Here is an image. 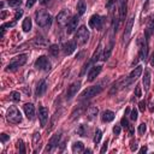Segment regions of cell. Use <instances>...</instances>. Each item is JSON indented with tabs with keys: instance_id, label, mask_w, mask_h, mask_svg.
Listing matches in <instances>:
<instances>
[{
	"instance_id": "6da1fadb",
	"label": "cell",
	"mask_w": 154,
	"mask_h": 154,
	"mask_svg": "<svg viewBox=\"0 0 154 154\" xmlns=\"http://www.w3.org/2000/svg\"><path fill=\"white\" fill-rule=\"evenodd\" d=\"M35 18H36L37 25H40V27H42V28L43 27H48V25H51V23H52V17H51V15L45 10L36 11Z\"/></svg>"
},
{
	"instance_id": "7a4b0ae2",
	"label": "cell",
	"mask_w": 154,
	"mask_h": 154,
	"mask_svg": "<svg viewBox=\"0 0 154 154\" xmlns=\"http://www.w3.org/2000/svg\"><path fill=\"white\" fill-rule=\"evenodd\" d=\"M25 63H27V54H19V56L15 57L14 59L11 60V63L9 64L7 68H6V71H14L17 68L24 65Z\"/></svg>"
},
{
	"instance_id": "3957f363",
	"label": "cell",
	"mask_w": 154,
	"mask_h": 154,
	"mask_svg": "<svg viewBox=\"0 0 154 154\" xmlns=\"http://www.w3.org/2000/svg\"><path fill=\"white\" fill-rule=\"evenodd\" d=\"M89 38V31L86 27H80L75 35V42L77 45H84Z\"/></svg>"
},
{
	"instance_id": "277c9868",
	"label": "cell",
	"mask_w": 154,
	"mask_h": 154,
	"mask_svg": "<svg viewBox=\"0 0 154 154\" xmlns=\"http://www.w3.org/2000/svg\"><path fill=\"white\" fill-rule=\"evenodd\" d=\"M7 120L15 124H18L22 122V114L16 106H11L7 110Z\"/></svg>"
},
{
	"instance_id": "5b68a950",
	"label": "cell",
	"mask_w": 154,
	"mask_h": 154,
	"mask_svg": "<svg viewBox=\"0 0 154 154\" xmlns=\"http://www.w3.org/2000/svg\"><path fill=\"white\" fill-rule=\"evenodd\" d=\"M101 91H102V87H101L100 84H98V86H93V87H89V88L86 89L84 92H82V94H81L80 98H81L82 100L91 99V98L95 96L96 94H99Z\"/></svg>"
},
{
	"instance_id": "8992f818",
	"label": "cell",
	"mask_w": 154,
	"mask_h": 154,
	"mask_svg": "<svg viewBox=\"0 0 154 154\" xmlns=\"http://www.w3.org/2000/svg\"><path fill=\"white\" fill-rule=\"evenodd\" d=\"M70 19H71V14H70L69 10L60 11L57 16V23L60 25V27H65V25H68Z\"/></svg>"
},
{
	"instance_id": "52a82bcc",
	"label": "cell",
	"mask_w": 154,
	"mask_h": 154,
	"mask_svg": "<svg viewBox=\"0 0 154 154\" xmlns=\"http://www.w3.org/2000/svg\"><path fill=\"white\" fill-rule=\"evenodd\" d=\"M35 68L38 69V70H43V71H48L51 69V63L48 60L47 57L45 56H41V57H38L35 61Z\"/></svg>"
},
{
	"instance_id": "ba28073f",
	"label": "cell",
	"mask_w": 154,
	"mask_h": 154,
	"mask_svg": "<svg viewBox=\"0 0 154 154\" xmlns=\"http://www.w3.org/2000/svg\"><path fill=\"white\" fill-rule=\"evenodd\" d=\"M80 87H81V82H80V81L73 82V83L68 88V92H66V99H68V100H71V99L77 94V92H78Z\"/></svg>"
},
{
	"instance_id": "9c48e42d",
	"label": "cell",
	"mask_w": 154,
	"mask_h": 154,
	"mask_svg": "<svg viewBox=\"0 0 154 154\" xmlns=\"http://www.w3.org/2000/svg\"><path fill=\"white\" fill-rule=\"evenodd\" d=\"M102 19L100 16L98 15H94L91 17V19H89V27L93 28V29H100L101 25H102Z\"/></svg>"
},
{
	"instance_id": "30bf717a",
	"label": "cell",
	"mask_w": 154,
	"mask_h": 154,
	"mask_svg": "<svg viewBox=\"0 0 154 154\" xmlns=\"http://www.w3.org/2000/svg\"><path fill=\"white\" fill-rule=\"evenodd\" d=\"M78 22H80V17H78V16L71 17L70 22H69L68 25H66V33H68V34L73 33V31L77 29V24H78Z\"/></svg>"
},
{
	"instance_id": "8fae6325",
	"label": "cell",
	"mask_w": 154,
	"mask_h": 154,
	"mask_svg": "<svg viewBox=\"0 0 154 154\" xmlns=\"http://www.w3.org/2000/svg\"><path fill=\"white\" fill-rule=\"evenodd\" d=\"M118 9H119L120 21H124L126 15V9H128V0H118Z\"/></svg>"
},
{
	"instance_id": "7c38bea8",
	"label": "cell",
	"mask_w": 154,
	"mask_h": 154,
	"mask_svg": "<svg viewBox=\"0 0 154 154\" xmlns=\"http://www.w3.org/2000/svg\"><path fill=\"white\" fill-rule=\"evenodd\" d=\"M138 45H140V58L145 60L147 58V51H148L147 42L143 38H138Z\"/></svg>"
},
{
	"instance_id": "4fadbf2b",
	"label": "cell",
	"mask_w": 154,
	"mask_h": 154,
	"mask_svg": "<svg viewBox=\"0 0 154 154\" xmlns=\"http://www.w3.org/2000/svg\"><path fill=\"white\" fill-rule=\"evenodd\" d=\"M38 119L41 122V126H45V124L48 119V110L45 106H41L38 108Z\"/></svg>"
},
{
	"instance_id": "5bb4252c",
	"label": "cell",
	"mask_w": 154,
	"mask_h": 154,
	"mask_svg": "<svg viewBox=\"0 0 154 154\" xmlns=\"http://www.w3.org/2000/svg\"><path fill=\"white\" fill-rule=\"evenodd\" d=\"M134 19H135V17L131 16L126 22V27H125V31H124V41H128V38H129V36H130L133 25H134Z\"/></svg>"
},
{
	"instance_id": "9a60e30c",
	"label": "cell",
	"mask_w": 154,
	"mask_h": 154,
	"mask_svg": "<svg viewBox=\"0 0 154 154\" xmlns=\"http://www.w3.org/2000/svg\"><path fill=\"white\" fill-rule=\"evenodd\" d=\"M59 140H60V134H56L52 136V138L49 140V142H48V146L46 148V152H51L54 147L58 146V142H59Z\"/></svg>"
},
{
	"instance_id": "2e32d148",
	"label": "cell",
	"mask_w": 154,
	"mask_h": 154,
	"mask_svg": "<svg viewBox=\"0 0 154 154\" xmlns=\"http://www.w3.org/2000/svg\"><path fill=\"white\" fill-rule=\"evenodd\" d=\"M101 70H102L101 65H94L91 69V71H89V73H88V81H94L95 77L101 72Z\"/></svg>"
},
{
	"instance_id": "e0dca14e",
	"label": "cell",
	"mask_w": 154,
	"mask_h": 154,
	"mask_svg": "<svg viewBox=\"0 0 154 154\" xmlns=\"http://www.w3.org/2000/svg\"><path fill=\"white\" fill-rule=\"evenodd\" d=\"M75 49H76V42L69 41V42H66V43L63 45V51H64V53L68 54V56L71 54V53H73Z\"/></svg>"
},
{
	"instance_id": "ac0fdd59",
	"label": "cell",
	"mask_w": 154,
	"mask_h": 154,
	"mask_svg": "<svg viewBox=\"0 0 154 154\" xmlns=\"http://www.w3.org/2000/svg\"><path fill=\"white\" fill-rule=\"evenodd\" d=\"M24 112L25 116L28 117V119H33L34 116H35V107L33 104H25L24 105Z\"/></svg>"
},
{
	"instance_id": "d6986e66",
	"label": "cell",
	"mask_w": 154,
	"mask_h": 154,
	"mask_svg": "<svg viewBox=\"0 0 154 154\" xmlns=\"http://www.w3.org/2000/svg\"><path fill=\"white\" fill-rule=\"evenodd\" d=\"M46 91H47V83H46V81H41L40 83L37 84V87H36L35 94H36V96H41V95L45 94Z\"/></svg>"
},
{
	"instance_id": "ffe728a7",
	"label": "cell",
	"mask_w": 154,
	"mask_h": 154,
	"mask_svg": "<svg viewBox=\"0 0 154 154\" xmlns=\"http://www.w3.org/2000/svg\"><path fill=\"white\" fill-rule=\"evenodd\" d=\"M141 73H142V66H136V68L131 71L130 76H129V80H130V81H135V80H137L138 77L141 76Z\"/></svg>"
},
{
	"instance_id": "44dd1931",
	"label": "cell",
	"mask_w": 154,
	"mask_h": 154,
	"mask_svg": "<svg viewBox=\"0 0 154 154\" xmlns=\"http://www.w3.org/2000/svg\"><path fill=\"white\" fill-rule=\"evenodd\" d=\"M142 83L145 86V91H148L149 86H150V71L148 69L145 71V76H143V78H142Z\"/></svg>"
},
{
	"instance_id": "7402d4cb",
	"label": "cell",
	"mask_w": 154,
	"mask_h": 154,
	"mask_svg": "<svg viewBox=\"0 0 154 154\" xmlns=\"http://www.w3.org/2000/svg\"><path fill=\"white\" fill-rule=\"evenodd\" d=\"M101 119H102V122H106V123L112 122V120L114 119V113H113L112 111L106 110L104 113H102V116H101Z\"/></svg>"
},
{
	"instance_id": "603a6c76",
	"label": "cell",
	"mask_w": 154,
	"mask_h": 154,
	"mask_svg": "<svg viewBox=\"0 0 154 154\" xmlns=\"http://www.w3.org/2000/svg\"><path fill=\"white\" fill-rule=\"evenodd\" d=\"M98 112H99L98 107H94V106L89 107V108L87 110V118H88V119H91V120H92V119H94V118L96 117Z\"/></svg>"
},
{
	"instance_id": "cb8c5ba5",
	"label": "cell",
	"mask_w": 154,
	"mask_h": 154,
	"mask_svg": "<svg viewBox=\"0 0 154 154\" xmlns=\"http://www.w3.org/2000/svg\"><path fill=\"white\" fill-rule=\"evenodd\" d=\"M87 10V4L84 0H78V3H77V12H78V15H83Z\"/></svg>"
},
{
	"instance_id": "d4e9b609",
	"label": "cell",
	"mask_w": 154,
	"mask_h": 154,
	"mask_svg": "<svg viewBox=\"0 0 154 154\" xmlns=\"http://www.w3.org/2000/svg\"><path fill=\"white\" fill-rule=\"evenodd\" d=\"M22 28H23V30H24L25 33H28V31L31 30V19H30V17H27V18L23 21Z\"/></svg>"
},
{
	"instance_id": "484cf974",
	"label": "cell",
	"mask_w": 154,
	"mask_h": 154,
	"mask_svg": "<svg viewBox=\"0 0 154 154\" xmlns=\"http://www.w3.org/2000/svg\"><path fill=\"white\" fill-rule=\"evenodd\" d=\"M83 149H84V146H83L82 142H75L72 145V152L73 153H81V152H83Z\"/></svg>"
},
{
	"instance_id": "4316f807",
	"label": "cell",
	"mask_w": 154,
	"mask_h": 154,
	"mask_svg": "<svg viewBox=\"0 0 154 154\" xmlns=\"http://www.w3.org/2000/svg\"><path fill=\"white\" fill-rule=\"evenodd\" d=\"M48 52H49L51 56L58 57V53H59V47H58V45H52V46H49Z\"/></svg>"
},
{
	"instance_id": "83f0119b",
	"label": "cell",
	"mask_w": 154,
	"mask_h": 154,
	"mask_svg": "<svg viewBox=\"0 0 154 154\" xmlns=\"http://www.w3.org/2000/svg\"><path fill=\"white\" fill-rule=\"evenodd\" d=\"M112 47H113V43H111V45L105 49L104 56H102V59H104V60H107V59L110 58V56H111V53H112Z\"/></svg>"
},
{
	"instance_id": "f1b7e54d",
	"label": "cell",
	"mask_w": 154,
	"mask_h": 154,
	"mask_svg": "<svg viewBox=\"0 0 154 154\" xmlns=\"http://www.w3.org/2000/svg\"><path fill=\"white\" fill-rule=\"evenodd\" d=\"M101 136H102V133H101V130L96 129V131H95V136H94V143H95V145H98V143L100 142Z\"/></svg>"
},
{
	"instance_id": "f546056e",
	"label": "cell",
	"mask_w": 154,
	"mask_h": 154,
	"mask_svg": "<svg viewBox=\"0 0 154 154\" xmlns=\"http://www.w3.org/2000/svg\"><path fill=\"white\" fill-rule=\"evenodd\" d=\"M10 99H11L12 101H19V100H21V94H19L18 92H12V93L10 94Z\"/></svg>"
},
{
	"instance_id": "4dcf8cb0",
	"label": "cell",
	"mask_w": 154,
	"mask_h": 154,
	"mask_svg": "<svg viewBox=\"0 0 154 154\" xmlns=\"http://www.w3.org/2000/svg\"><path fill=\"white\" fill-rule=\"evenodd\" d=\"M7 3H9V5L11 7H17V6H19L22 4V0H9Z\"/></svg>"
},
{
	"instance_id": "1f68e13d",
	"label": "cell",
	"mask_w": 154,
	"mask_h": 154,
	"mask_svg": "<svg viewBox=\"0 0 154 154\" xmlns=\"http://www.w3.org/2000/svg\"><path fill=\"white\" fill-rule=\"evenodd\" d=\"M148 108L150 112H154V100H153V96H149L148 99Z\"/></svg>"
},
{
	"instance_id": "d6a6232c",
	"label": "cell",
	"mask_w": 154,
	"mask_h": 154,
	"mask_svg": "<svg viewBox=\"0 0 154 154\" xmlns=\"http://www.w3.org/2000/svg\"><path fill=\"white\" fill-rule=\"evenodd\" d=\"M146 130H147V126H146V124H145V123L140 124V126H138V133H140L141 135H143V134L146 133Z\"/></svg>"
},
{
	"instance_id": "836d02e7",
	"label": "cell",
	"mask_w": 154,
	"mask_h": 154,
	"mask_svg": "<svg viewBox=\"0 0 154 154\" xmlns=\"http://www.w3.org/2000/svg\"><path fill=\"white\" fill-rule=\"evenodd\" d=\"M17 148L21 150V153H25V149H24V145H23V141L19 140L17 142Z\"/></svg>"
},
{
	"instance_id": "e575fe53",
	"label": "cell",
	"mask_w": 154,
	"mask_h": 154,
	"mask_svg": "<svg viewBox=\"0 0 154 154\" xmlns=\"http://www.w3.org/2000/svg\"><path fill=\"white\" fill-rule=\"evenodd\" d=\"M130 119H131V120H136V119H137V110H136V108L131 110V113H130Z\"/></svg>"
},
{
	"instance_id": "d590c367",
	"label": "cell",
	"mask_w": 154,
	"mask_h": 154,
	"mask_svg": "<svg viewBox=\"0 0 154 154\" xmlns=\"http://www.w3.org/2000/svg\"><path fill=\"white\" fill-rule=\"evenodd\" d=\"M135 95H136V98H141V95H142V92H141V87H140V86H136Z\"/></svg>"
},
{
	"instance_id": "8d00e7d4",
	"label": "cell",
	"mask_w": 154,
	"mask_h": 154,
	"mask_svg": "<svg viewBox=\"0 0 154 154\" xmlns=\"http://www.w3.org/2000/svg\"><path fill=\"white\" fill-rule=\"evenodd\" d=\"M22 16H23V10H17L15 15V19H19Z\"/></svg>"
},
{
	"instance_id": "74e56055",
	"label": "cell",
	"mask_w": 154,
	"mask_h": 154,
	"mask_svg": "<svg viewBox=\"0 0 154 154\" xmlns=\"http://www.w3.org/2000/svg\"><path fill=\"white\" fill-rule=\"evenodd\" d=\"M113 134H114V135H119V134H120V126H119V125H116V126L113 128Z\"/></svg>"
},
{
	"instance_id": "f35d334b",
	"label": "cell",
	"mask_w": 154,
	"mask_h": 154,
	"mask_svg": "<svg viewBox=\"0 0 154 154\" xmlns=\"http://www.w3.org/2000/svg\"><path fill=\"white\" fill-rule=\"evenodd\" d=\"M138 107H140V111H141V112H145V108H146V104H145V101H141L140 104H138Z\"/></svg>"
},
{
	"instance_id": "ab89813d",
	"label": "cell",
	"mask_w": 154,
	"mask_h": 154,
	"mask_svg": "<svg viewBox=\"0 0 154 154\" xmlns=\"http://www.w3.org/2000/svg\"><path fill=\"white\" fill-rule=\"evenodd\" d=\"M77 134H78L80 136H83V135H84V128H83V125H81L78 129H77Z\"/></svg>"
},
{
	"instance_id": "60d3db41",
	"label": "cell",
	"mask_w": 154,
	"mask_h": 154,
	"mask_svg": "<svg viewBox=\"0 0 154 154\" xmlns=\"http://www.w3.org/2000/svg\"><path fill=\"white\" fill-rule=\"evenodd\" d=\"M120 123H122V125H123L124 128H129V123H128V119H126L125 117L122 118V122H120Z\"/></svg>"
},
{
	"instance_id": "b9f144b4",
	"label": "cell",
	"mask_w": 154,
	"mask_h": 154,
	"mask_svg": "<svg viewBox=\"0 0 154 154\" xmlns=\"http://www.w3.org/2000/svg\"><path fill=\"white\" fill-rule=\"evenodd\" d=\"M36 1H37V0H28V1H27V7H31Z\"/></svg>"
},
{
	"instance_id": "7bdbcfd3",
	"label": "cell",
	"mask_w": 154,
	"mask_h": 154,
	"mask_svg": "<svg viewBox=\"0 0 154 154\" xmlns=\"http://www.w3.org/2000/svg\"><path fill=\"white\" fill-rule=\"evenodd\" d=\"M107 143H108V142H107V141H106V142L104 143V146H102V148H101V150H100V153H105V152L107 150Z\"/></svg>"
},
{
	"instance_id": "ee69618b",
	"label": "cell",
	"mask_w": 154,
	"mask_h": 154,
	"mask_svg": "<svg viewBox=\"0 0 154 154\" xmlns=\"http://www.w3.org/2000/svg\"><path fill=\"white\" fill-rule=\"evenodd\" d=\"M7 140H9V136L6 134H1V142H6Z\"/></svg>"
},
{
	"instance_id": "f6af8a7d",
	"label": "cell",
	"mask_w": 154,
	"mask_h": 154,
	"mask_svg": "<svg viewBox=\"0 0 154 154\" xmlns=\"http://www.w3.org/2000/svg\"><path fill=\"white\" fill-rule=\"evenodd\" d=\"M148 29H149L150 31H153V33H154V21H152V22L149 23V27H148Z\"/></svg>"
},
{
	"instance_id": "bcb514c9",
	"label": "cell",
	"mask_w": 154,
	"mask_h": 154,
	"mask_svg": "<svg viewBox=\"0 0 154 154\" xmlns=\"http://www.w3.org/2000/svg\"><path fill=\"white\" fill-rule=\"evenodd\" d=\"M136 149H137V143L135 142V143H133V145H131V150H133V152H135Z\"/></svg>"
},
{
	"instance_id": "7dc6e473",
	"label": "cell",
	"mask_w": 154,
	"mask_h": 154,
	"mask_svg": "<svg viewBox=\"0 0 154 154\" xmlns=\"http://www.w3.org/2000/svg\"><path fill=\"white\" fill-rule=\"evenodd\" d=\"M147 152V147H142L140 149V153H146Z\"/></svg>"
},
{
	"instance_id": "c3c4849f",
	"label": "cell",
	"mask_w": 154,
	"mask_h": 154,
	"mask_svg": "<svg viewBox=\"0 0 154 154\" xmlns=\"http://www.w3.org/2000/svg\"><path fill=\"white\" fill-rule=\"evenodd\" d=\"M48 1H49V0H40V4L41 5H46Z\"/></svg>"
},
{
	"instance_id": "681fc988",
	"label": "cell",
	"mask_w": 154,
	"mask_h": 154,
	"mask_svg": "<svg viewBox=\"0 0 154 154\" xmlns=\"http://www.w3.org/2000/svg\"><path fill=\"white\" fill-rule=\"evenodd\" d=\"M150 64H152V66H154V53L152 54V59H150Z\"/></svg>"
},
{
	"instance_id": "f907efd6",
	"label": "cell",
	"mask_w": 154,
	"mask_h": 154,
	"mask_svg": "<svg viewBox=\"0 0 154 154\" xmlns=\"http://www.w3.org/2000/svg\"><path fill=\"white\" fill-rule=\"evenodd\" d=\"M5 16H6V12H5V11H3V14H1V18H5Z\"/></svg>"
}]
</instances>
